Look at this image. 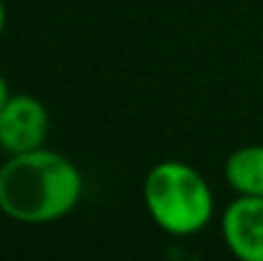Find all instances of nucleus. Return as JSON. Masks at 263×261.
I'll use <instances>...</instances> for the list:
<instances>
[{"mask_svg":"<svg viewBox=\"0 0 263 261\" xmlns=\"http://www.w3.org/2000/svg\"><path fill=\"white\" fill-rule=\"evenodd\" d=\"M82 187L80 169L59 151L13 154L0 167V213L28 225L54 223L77 207Z\"/></svg>","mask_w":263,"mask_h":261,"instance_id":"1","label":"nucleus"},{"mask_svg":"<svg viewBox=\"0 0 263 261\" xmlns=\"http://www.w3.org/2000/svg\"><path fill=\"white\" fill-rule=\"evenodd\" d=\"M143 202L154 223L169 236L199 233L215 213L207 179L184 162H161L146 174Z\"/></svg>","mask_w":263,"mask_h":261,"instance_id":"2","label":"nucleus"},{"mask_svg":"<svg viewBox=\"0 0 263 261\" xmlns=\"http://www.w3.org/2000/svg\"><path fill=\"white\" fill-rule=\"evenodd\" d=\"M49 133V110L33 95H10L0 110V149L13 154L33 151Z\"/></svg>","mask_w":263,"mask_h":261,"instance_id":"3","label":"nucleus"},{"mask_svg":"<svg viewBox=\"0 0 263 261\" xmlns=\"http://www.w3.org/2000/svg\"><path fill=\"white\" fill-rule=\"evenodd\" d=\"M225 246L240 261H263V197L238 195L220 220Z\"/></svg>","mask_w":263,"mask_h":261,"instance_id":"4","label":"nucleus"},{"mask_svg":"<svg viewBox=\"0 0 263 261\" xmlns=\"http://www.w3.org/2000/svg\"><path fill=\"white\" fill-rule=\"evenodd\" d=\"M225 179L238 195L263 197V144L235 149L225 162Z\"/></svg>","mask_w":263,"mask_h":261,"instance_id":"5","label":"nucleus"},{"mask_svg":"<svg viewBox=\"0 0 263 261\" xmlns=\"http://www.w3.org/2000/svg\"><path fill=\"white\" fill-rule=\"evenodd\" d=\"M8 100H10V87H8V82H5V77L0 75V110L5 108Z\"/></svg>","mask_w":263,"mask_h":261,"instance_id":"6","label":"nucleus"},{"mask_svg":"<svg viewBox=\"0 0 263 261\" xmlns=\"http://www.w3.org/2000/svg\"><path fill=\"white\" fill-rule=\"evenodd\" d=\"M3 28H5V5L0 0V33H3Z\"/></svg>","mask_w":263,"mask_h":261,"instance_id":"7","label":"nucleus"}]
</instances>
